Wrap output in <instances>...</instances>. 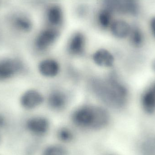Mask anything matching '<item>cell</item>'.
I'll use <instances>...</instances> for the list:
<instances>
[{"instance_id":"cell-1","label":"cell","mask_w":155,"mask_h":155,"mask_svg":"<svg viewBox=\"0 0 155 155\" xmlns=\"http://www.w3.org/2000/svg\"><path fill=\"white\" fill-rule=\"evenodd\" d=\"M82 85L98 103L114 112H124L129 104L117 86L105 73H99L89 69L83 70Z\"/></svg>"},{"instance_id":"cell-2","label":"cell","mask_w":155,"mask_h":155,"mask_svg":"<svg viewBox=\"0 0 155 155\" xmlns=\"http://www.w3.org/2000/svg\"><path fill=\"white\" fill-rule=\"evenodd\" d=\"M44 92V107L53 114H60L65 113L70 108L74 99L73 91L61 83L50 84Z\"/></svg>"},{"instance_id":"cell-3","label":"cell","mask_w":155,"mask_h":155,"mask_svg":"<svg viewBox=\"0 0 155 155\" xmlns=\"http://www.w3.org/2000/svg\"><path fill=\"white\" fill-rule=\"evenodd\" d=\"M63 31L42 25L31 43L33 53L40 58L50 55L58 43Z\"/></svg>"},{"instance_id":"cell-4","label":"cell","mask_w":155,"mask_h":155,"mask_svg":"<svg viewBox=\"0 0 155 155\" xmlns=\"http://www.w3.org/2000/svg\"><path fill=\"white\" fill-rule=\"evenodd\" d=\"M96 103L85 101L74 107L69 118L73 126L79 130L94 131L96 122Z\"/></svg>"},{"instance_id":"cell-5","label":"cell","mask_w":155,"mask_h":155,"mask_svg":"<svg viewBox=\"0 0 155 155\" xmlns=\"http://www.w3.org/2000/svg\"><path fill=\"white\" fill-rule=\"evenodd\" d=\"M67 58L71 61L86 59L89 57V39L87 33L81 29L73 31L68 35L64 46Z\"/></svg>"},{"instance_id":"cell-6","label":"cell","mask_w":155,"mask_h":155,"mask_svg":"<svg viewBox=\"0 0 155 155\" xmlns=\"http://www.w3.org/2000/svg\"><path fill=\"white\" fill-rule=\"evenodd\" d=\"M42 25L64 31L67 23V12L60 0H48L42 6Z\"/></svg>"},{"instance_id":"cell-7","label":"cell","mask_w":155,"mask_h":155,"mask_svg":"<svg viewBox=\"0 0 155 155\" xmlns=\"http://www.w3.org/2000/svg\"><path fill=\"white\" fill-rule=\"evenodd\" d=\"M97 5L111 11L116 17L136 18L140 15V0H97Z\"/></svg>"},{"instance_id":"cell-8","label":"cell","mask_w":155,"mask_h":155,"mask_svg":"<svg viewBox=\"0 0 155 155\" xmlns=\"http://www.w3.org/2000/svg\"><path fill=\"white\" fill-rule=\"evenodd\" d=\"M29 67L21 58L12 55L0 57V83H6L27 74Z\"/></svg>"},{"instance_id":"cell-9","label":"cell","mask_w":155,"mask_h":155,"mask_svg":"<svg viewBox=\"0 0 155 155\" xmlns=\"http://www.w3.org/2000/svg\"><path fill=\"white\" fill-rule=\"evenodd\" d=\"M36 71L43 78L54 80L62 77L63 62L51 54L39 59L36 64Z\"/></svg>"},{"instance_id":"cell-10","label":"cell","mask_w":155,"mask_h":155,"mask_svg":"<svg viewBox=\"0 0 155 155\" xmlns=\"http://www.w3.org/2000/svg\"><path fill=\"white\" fill-rule=\"evenodd\" d=\"M88 58L95 66L104 71L117 67V55L114 51L107 47L96 48L90 53Z\"/></svg>"},{"instance_id":"cell-11","label":"cell","mask_w":155,"mask_h":155,"mask_svg":"<svg viewBox=\"0 0 155 155\" xmlns=\"http://www.w3.org/2000/svg\"><path fill=\"white\" fill-rule=\"evenodd\" d=\"M44 92L35 87L25 89L18 98V103L21 108L30 113L44 107Z\"/></svg>"},{"instance_id":"cell-12","label":"cell","mask_w":155,"mask_h":155,"mask_svg":"<svg viewBox=\"0 0 155 155\" xmlns=\"http://www.w3.org/2000/svg\"><path fill=\"white\" fill-rule=\"evenodd\" d=\"M24 127L25 130L31 135L37 137H43L50 131L51 121L45 115L34 114L25 119Z\"/></svg>"},{"instance_id":"cell-13","label":"cell","mask_w":155,"mask_h":155,"mask_svg":"<svg viewBox=\"0 0 155 155\" xmlns=\"http://www.w3.org/2000/svg\"><path fill=\"white\" fill-rule=\"evenodd\" d=\"M115 17L111 11L97 5L95 6L89 23L91 27L97 31L107 34Z\"/></svg>"},{"instance_id":"cell-14","label":"cell","mask_w":155,"mask_h":155,"mask_svg":"<svg viewBox=\"0 0 155 155\" xmlns=\"http://www.w3.org/2000/svg\"><path fill=\"white\" fill-rule=\"evenodd\" d=\"M131 24L132 22L125 18L116 17L110 26L107 34L117 41H126L131 31Z\"/></svg>"},{"instance_id":"cell-15","label":"cell","mask_w":155,"mask_h":155,"mask_svg":"<svg viewBox=\"0 0 155 155\" xmlns=\"http://www.w3.org/2000/svg\"><path fill=\"white\" fill-rule=\"evenodd\" d=\"M95 6L87 0H78L71 8L73 18L78 21L88 23L92 17Z\"/></svg>"},{"instance_id":"cell-16","label":"cell","mask_w":155,"mask_h":155,"mask_svg":"<svg viewBox=\"0 0 155 155\" xmlns=\"http://www.w3.org/2000/svg\"><path fill=\"white\" fill-rule=\"evenodd\" d=\"M128 45L135 51H140L146 45L147 39L142 26L136 22H132L131 31L126 40Z\"/></svg>"},{"instance_id":"cell-17","label":"cell","mask_w":155,"mask_h":155,"mask_svg":"<svg viewBox=\"0 0 155 155\" xmlns=\"http://www.w3.org/2000/svg\"><path fill=\"white\" fill-rule=\"evenodd\" d=\"M140 104L141 109L146 114H155V93L149 86L147 87L141 93Z\"/></svg>"},{"instance_id":"cell-18","label":"cell","mask_w":155,"mask_h":155,"mask_svg":"<svg viewBox=\"0 0 155 155\" xmlns=\"http://www.w3.org/2000/svg\"><path fill=\"white\" fill-rule=\"evenodd\" d=\"M41 155H68V151L61 145L52 144L45 147Z\"/></svg>"},{"instance_id":"cell-19","label":"cell","mask_w":155,"mask_h":155,"mask_svg":"<svg viewBox=\"0 0 155 155\" xmlns=\"http://www.w3.org/2000/svg\"><path fill=\"white\" fill-rule=\"evenodd\" d=\"M57 135L60 140L64 142L72 141L74 137L73 131L68 127H61L57 131Z\"/></svg>"},{"instance_id":"cell-20","label":"cell","mask_w":155,"mask_h":155,"mask_svg":"<svg viewBox=\"0 0 155 155\" xmlns=\"http://www.w3.org/2000/svg\"><path fill=\"white\" fill-rule=\"evenodd\" d=\"M144 148L146 155H155V139L148 141Z\"/></svg>"},{"instance_id":"cell-21","label":"cell","mask_w":155,"mask_h":155,"mask_svg":"<svg viewBox=\"0 0 155 155\" xmlns=\"http://www.w3.org/2000/svg\"><path fill=\"white\" fill-rule=\"evenodd\" d=\"M149 28L152 36L155 40V15L152 16L149 20Z\"/></svg>"},{"instance_id":"cell-22","label":"cell","mask_w":155,"mask_h":155,"mask_svg":"<svg viewBox=\"0 0 155 155\" xmlns=\"http://www.w3.org/2000/svg\"><path fill=\"white\" fill-rule=\"evenodd\" d=\"M5 119L2 116L0 115V131L4 127L5 125Z\"/></svg>"},{"instance_id":"cell-23","label":"cell","mask_w":155,"mask_h":155,"mask_svg":"<svg viewBox=\"0 0 155 155\" xmlns=\"http://www.w3.org/2000/svg\"><path fill=\"white\" fill-rule=\"evenodd\" d=\"M151 68L152 71L155 74V58L152 60L151 63Z\"/></svg>"},{"instance_id":"cell-24","label":"cell","mask_w":155,"mask_h":155,"mask_svg":"<svg viewBox=\"0 0 155 155\" xmlns=\"http://www.w3.org/2000/svg\"><path fill=\"white\" fill-rule=\"evenodd\" d=\"M148 86H149L155 93V80L152 81Z\"/></svg>"}]
</instances>
